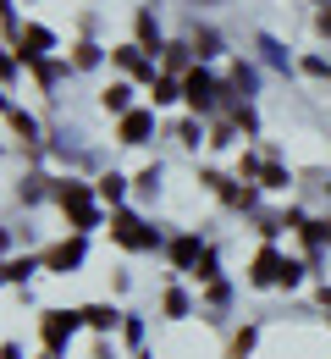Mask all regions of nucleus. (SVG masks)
Listing matches in <instances>:
<instances>
[{
    "instance_id": "1",
    "label": "nucleus",
    "mask_w": 331,
    "mask_h": 359,
    "mask_svg": "<svg viewBox=\"0 0 331 359\" xmlns=\"http://www.w3.org/2000/svg\"><path fill=\"white\" fill-rule=\"evenodd\" d=\"M143 133H149V116H127V122H122V138H127V144H143Z\"/></svg>"
},
{
    "instance_id": "2",
    "label": "nucleus",
    "mask_w": 331,
    "mask_h": 359,
    "mask_svg": "<svg viewBox=\"0 0 331 359\" xmlns=\"http://www.w3.org/2000/svg\"><path fill=\"white\" fill-rule=\"evenodd\" d=\"M66 332H72V320H61V315H50V320H45V337H50V348H55V343H61Z\"/></svg>"
},
{
    "instance_id": "3",
    "label": "nucleus",
    "mask_w": 331,
    "mask_h": 359,
    "mask_svg": "<svg viewBox=\"0 0 331 359\" xmlns=\"http://www.w3.org/2000/svg\"><path fill=\"white\" fill-rule=\"evenodd\" d=\"M188 100L193 105H210V78H188Z\"/></svg>"
},
{
    "instance_id": "4",
    "label": "nucleus",
    "mask_w": 331,
    "mask_h": 359,
    "mask_svg": "<svg viewBox=\"0 0 331 359\" xmlns=\"http://www.w3.org/2000/svg\"><path fill=\"white\" fill-rule=\"evenodd\" d=\"M72 260H78V243H66V249H55V255H50V266H72Z\"/></svg>"
},
{
    "instance_id": "5",
    "label": "nucleus",
    "mask_w": 331,
    "mask_h": 359,
    "mask_svg": "<svg viewBox=\"0 0 331 359\" xmlns=\"http://www.w3.org/2000/svg\"><path fill=\"white\" fill-rule=\"evenodd\" d=\"M105 105L111 111H127V89H105Z\"/></svg>"
},
{
    "instance_id": "6",
    "label": "nucleus",
    "mask_w": 331,
    "mask_h": 359,
    "mask_svg": "<svg viewBox=\"0 0 331 359\" xmlns=\"http://www.w3.org/2000/svg\"><path fill=\"white\" fill-rule=\"evenodd\" d=\"M99 194L105 199H122V177H99Z\"/></svg>"
},
{
    "instance_id": "7",
    "label": "nucleus",
    "mask_w": 331,
    "mask_h": 359,
    "mask_svg": "<svg viewBox=\"0 0 331 359\" xmlns=\"http://www.w3.org/2000/svg\"><path fill=\"white\" fill-rule=\"evenodd\" d=\"M309 238H331V222H315V226H309Z\"/></svg>"
},
{
    "instance_id": "8",
    "label": "nucleus",
    "mask_w": 331,
    "mask_h": 359,
    "mask_svg": "<svg viewBox=\"0 0 331 359\" xmlns=\"http://www.w3.org/2000/svg\"><path fill=\"white\" fill-rule=\"evenodd\" d=\"M321 28H326V34H331V11H321Z\"/></svg>"
}]
</instances>
